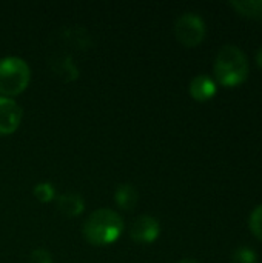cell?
<instances>
[{
	"label": "cell",
	"mask_w": 262,
	"mask_h": 263,
	"mask_svg": "<svg viewBox=\"0 0 262 263\" xmlns=\"http://www.w3.org/2000/svg\"><path fill=\"white\" fill-rule=\"evenodd\" d=\"M124 231V220L119 213L110 208L93 211L85 225L83 236L88 243L94 247H108L114 243Z\"/></svg>",
	"instance_id": "1"
},
{
	"label": "cell",
	"mask_w": 262,
	"mask_h": 263,
	"mask_svg": "<svg viewBox=\"0 0 262 263\" xmlns=\"http://www.w3.org/2000/svg\"><path fill=\"white\" fill-rule=\"evenodd\" d=\"M213 71L219 85L235 88L247 80L250 66L242 49L235 45H227L218 52Z\"/></svg>",
	"instance_id": "2"
},
{
	"label": "cell",
	"mask_w": 262,
	"mask_h": 263,
	"mask_svg": "<svg viewBox=\"0 0 262 263\" xmlns=\"http://www.w3.org/2000/svg\"><path fill=\"white\" fill-rule=\"evenodd\" d=\"M31 80L28 63L15 55L0 59V97L12 99L22 94Z\"/></svg>",
	"instance_id": "3"
},
{
	"label": "cell",
	"mask_w": 262,
	"mask_h": 263,
	"mask_svg": "<svg viewBox=\"0 0 262 263\" xmlns=\"http://www.w3.org/2000/svg\"><path fill=\"white\" fill-rule=\"evenodd\" d=\"M205 23L204 20L191 12L181 15L174 23V35L179 43L187 48L199 45L205 37Z\"/></svg>",
	"instance_id": "4"
},
{
	"label": "cell",
	"mask_w": 262,
	"mask_h": 263,
	"mask_svg": "<svg viewBox=\"0 0 262 263\" xmlns=\"http://www.w3.org/2000/svg\"><path fill=\"white\" fill-rule=\"evenodd\" d=\"M22 106L8 97H0V136H9L15 133L22 123Z\"/></svg>",
	"instance_id": "5"
},
{
	"label": "cell",
	"mask_w": 262,
	"mask_h": 263,
	"mask_svg": "<svg viewBox=\"0 0 262 263\" xmlns=\"http://www.w3.org/2000/svg\"><path fill=\"white\" fill-rule=\"evenodd\" d=\"M161 234L159 220L153 216L144 214L134 219L130 227V237L137 243H153Z\"/></svg>",
	"instance_id": "6"
},
{
	"label": "cell",
	"mask_w": 262,
	"mask_h": 263,
	"mask_svg": "<svg viewBox=\"0 0 262 263\" xmlns=\"http://www.w3.org/2000/svg\"><path fill=\"white\" fill-rule=\"evenodd\" d=\"M216 91H218L216 82L208 76L201 74V76H196L190 82V94L198 102H207V100L213 99Z\"/></svg>",
	"instance_id": "7"
},
{
	"label": "cell",
	"mask_w": 262,
	"mask_h": 263,
	"mask_svg": "<svg viewBox=\"0 0 262 263\" xmlns=\"http://www.w3.org/2000/svg\"><path fill=\"white\" fill-rule=\"evenodd\" d=\"M57 208L68 217L80 216L85 210V200L77 193H65L57 197Z\"/></svg>",
	"instance_id": "8"
},
{
	"label": "cell",
	"mask_w": 262,
	"mask_h": 263,
	"mask_svg": "<svg viewBox=\"0 0 262 263\" xmlns=\"http://www.w3.org/2000/svg\"><path fill=\"white\" fill-rule=\"evenodd\" d=\"M114 199L119 208L125 210V211H131L139 200V193L137 190L130 185V183H120L116 191H114Z\"/></svg>",
	"instance_id": "9"
},
{
	"label": "cell",
	"mask_w": 262,
	"mask_h": 263,
	"mask_svg": "<svg viewBox=\"0 0 262 263\" xmlns=\"http://www.w3.org/2000/svg\"><path fill=\"white\" fill-rule=\"evenodd\" d=\"M239 14L252 18H262V0L252 2H232L230 3Z\"/></svg>",
	"instance_id": "10"
},
{
	"label": "cell",
	"mask_w": 262,
	"mask_h": 263,
	"mask_svg": "<svg viewBox=\"0 0 262 263\" xmlns=\"http://www.w3.org/2000/svg\"><path fill=\"white\" fill-rule=\"evenodd\" d=\"M34 197L39 200V202H42V203H48V202H51V200H54V197H56V190H54V186L51 185V183H46V182H43V183H37L36 186H34Z\"/></svg>",
	"instance_id": "11"
},
{
	"label": "cell",
	"mask_w": 262,
	"mask_h": 263,
	"mask_svg": "<svg viewBox=\"0 0 262 263\" xmlns=\"http://www.w3.org/2000/svg\"><path fill=\"white\" fill-rule=\"evenodd\" d=\"M249 225H250V231L253 233V236L262 242V205L253 210V213L250 214Z\"/></svg>",
	"instance_id": "12"
},
{
	"label": "cell",
	"mask_w": 262,
	"mask_h": 263,
	"mask_svg": "<svg viewBox=\"0 0 262 263\" xmlns=\"http://www.w3.org/2000/svg\"><path fill=\"white\" fill-rule=\"evenodd\" d=\"M233 263H258V254L246 247H241L233 254Z\"/></svg>",
	"instance_id": "13"
},
{
	"label": "cell",
	"mask_w": 262,
	"mask_h": 263,
	"mask_svg": "<svg viewBox=\"0 0 262 263\" xmlns=\"http://www.w3.org/2000/svg\"><path fill=\"white\" fill-rule=\"evenodd\" d=\"M28 263H53V257H51V254L46 250L39 248V250H34L29 254Z\"/></svg>",
	"instance_id": "14"
},
{
	"label": "cell",
	"mask_w": 262,
	"mask_h": 263,
	"mask_svg": "<svg viewBox=\"0 0 262 263\" xmlns=\"http://www.w3.org/2000/svg\"><path fill=\"white\" fill-rule=\"evenodd\" d=\"M256 62H258V66L262 69V46L259 48L258 54H256Z\"/></svg>",
	"instance_id": "15"
},
{
	"label": "cell",
	"mask_w": 262,
	"mask_h": 263,
	"mask_svg": "<svg viewBox=\"0 0 262 263\" xmlns=\"http://www.w3.org/2000/svg\"><path fill=\"white\" fill-rule=\"evenodd\" d=\"M179 263H199V262H196L195 259H184V260H181Z\"/></svg>",
	"instance_id": "16"
}]
</instances>
